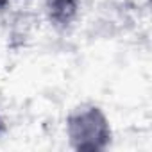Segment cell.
Returning a JSON list of instances; mask_svg holds the SVG:
<instances>
[{
  "instance_id": "obj_1",
  "label": "cell",
  "mask_w": 152,
  "mask_h": 152,
  "mask_svg": "<svg viewBox=\"0 0 152 152\" xmlns=\"http://www.w3.org/2000/svg\"><path fill=\"white\" fill-rule=\"evenodd\" d=\"M68 147L75 152H104L113 143V125L106 111L93 102L75 106L64 122Z\"/></svg>"
},
{
  "instance_id": "obj_2",
  "label": "cell",
  "mask_w": 152,
  "mask_h": 152,
  "mask_svg": "<svg viewBox=\"0 0 152 152\" xmlns=\"http://www.w3.org/2000/svg\"><path fill=\"white\" fill-rule=\"evenodd\" d=\"M43 13L57 31H66L81 15V0H43Z\"/></svg>"
},
{
  "instance_id": "obj_3",
  "label": "cell",
  "mask_w": 152,
  "mask_h": 152,
  "mask_svg": "<svg viewBox=\"0 0 152 152\" xmlns=\"http://www.w3.org/2000/svg\"><path fill=\"white\" fill-rule=\"evenodd\" d=\"M4 132H6V122H4V116H2V113H0V138L4 136Z\"/></svg>"
}]
</instances>
